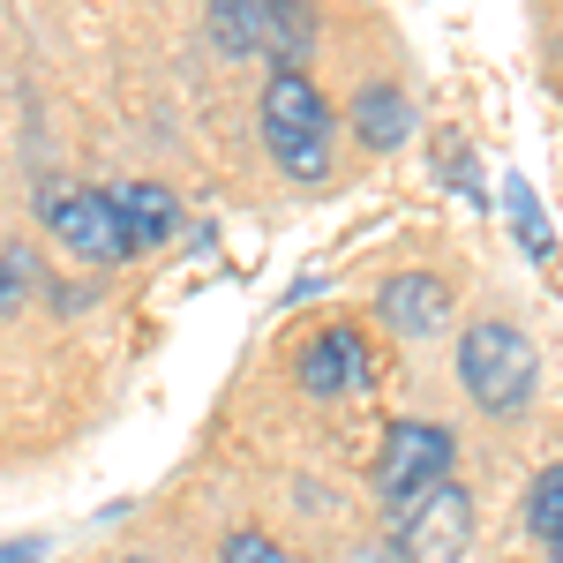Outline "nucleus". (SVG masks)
Masks as SVG:
<instances>
[{
    "label": "nucleus",
    "mask_w": 563,
    "mask_h": 563,
    "mask_svg": "<svg viewBox=\"0 0 563 563\" xmlns=\"http://www.w3.org/2000/svg\"><path fill=\"white\" fill-rule=\"evenodd\" d=\"M331 106H323V90L308 84L301 68H271L263 76V143H271V158H278V174L294 180H331Z\"/></svg>",
    "instance_id": "obj_1"
},
{
    "label": "nucleus",
    "mask_w": 563,
    "mask_h": 563,
    "mask_svg": "<svg viewBox=\"0 0 563 563\" xmlns=\"http://www.w3.org/2000/svg\"><path fill=\"white\" fill-rule=\"evenodd\" d=\"M459 376L474 390L481 413H519L533 398V346L519 323H474L459 339Z\"/></svg>",
    "instance_id": "obj_2"
},
{
    "label": "nucleus",
    "mask_w": 563,
    "mask_h": 563,
    "mask_svg": "<svg viewBox=\"0 0 563 563\" xmlns=\"http://www.w3.org/2000/svg\"><path fill=\"white\" fill-rule=\"evenodd\" d=\"M451 429H435V421H390L384 435V459H376V496H384V511H413L429 488L451 481Z\"/></svg>",
    "instance_id": "obj_3"
},
{
    "label": "nucleus",
    "mask_w": 563,
    "mask_h": 563,
    "mask_svg": "<svg viewBox=\"0 0 563 563\" xmlns=\"http://www.w3.org/2000/svg\"><path fill=\"white\" fill-rule=\"evenodd\" d=\"M211 38L218 53H263L271 68H301L308 15L301 8H271V0H225V8H211Z\"/></svg>",
    "instance_id": "obj_4"
},
{
    "label": "nucleus",
    "mask_w": 563,
    "mask_h": 563,
    "mask_svg": "<svg viewBox=\"0 0 563 563\" xmlns=\"http://www.w3.org/2000/svg\"><path fill=\"white\" fill-rule=\"evenodd\" d=\"M45 233L68 249V256L84 263H129V241H121V218L106 203V188H76V180H60L53 196L38 203Z\"/></svg>",
    "instance_id": "obj_5"
},
{
    "label": "nucleus",
    "mask_w": 563,
    "mask_h": 563,
    "mask_svg": "<svg viewBox=\"0 0 563 563\" xmlns=\"http://www.w3.org/2000/svg\"><path fill=\"white\" fill-rule=\"evenodd\" d=\"M466 541H474V496L466 488H429L413 511H406V533H398V549L406 563H466Z\"/></svg>",
    "instance_id": "obj_6"
},
{
    "label": "nucleus",
    "mask_w": 563,
    "mask_h": 563,
    "mask_svg": "<svg viewBox=\"0 0 563 563\" xmlns=\"http://www.w3.org/2000/svg\"><path fill=\"white\" fill-rule=\"evenodd\" d=\"M368 376H376V353H368V339H361L353 323H323V331L294 353V384H301L308 398H346V390H361Z\"/></svg>",
    "instance_id": "obj_7"
},
{
    "label": "nucleus",
    "mask_w": 563,
    "mask_h": 563,
    "mask_svg": "<svg viewBox=\"0 0 563 563\" xmlns=\"http://www.w3.org/2000/svg\"><path fill=\"white\" fill-rule=\"evenodd\" d=\"M106 203L121 218V241H129V256H151V249H166L180 225V203L174 188H158V180H113L106 188Z\"/></svg>",
    "instance_id": "obj_8"
},
{
    "label": "nucleus",
    "mask_w": 563,
    "mask_h": 563,
    "mask_svg": "<svg viewBox=\"0 0 563 563\" xmlns=\"http://www.w3.org/2000/svg\"><path fill=\"white\" fill-rule=\"evenodd\" d=\"M376 316H384L398 339H435L451 323V286L435 271H398L384 294H376Z\"/></svg>",
    "instance_id": "obj_9"
},
{
    "label": "nucleus",
    "mask_w": 563,
    "mask_h": 563,
    "mask_svg": "<svg viewBox=\"0 0 563 563\" xmlns=\"http://www.w3.org/2000/svg\"><path fill=\"white\" fill-rule=\"evenodd\" d=\"M353 129H361V143H368V151H390L398 135L413 129V106L398 98V84H368L361 98H353Z\"/></svg>",
    "instance_id": "obj_10"
},
{
    "label": "nucleus",
    "mask_w": 563,
    "mask_h": 563,
    "mask_svg": "<svg viewBox=\"0 0 563 563\" xmlns=\"http://www.w3.org/2000/svg\"><path fill=\"white\" fill-rule=\"evenodd\" d=\"M504 218H511V233H519V249L533 263H556V233H549V211H541V196H533V180H504Z\"/></svg>",
    "instance_id": "obj_11"
},
{
    "label": "nucleus",
    "mask_w": 563,
    "mask_h": 563,
    "mask_svg": "<svg viewBox=\"0 0 563 563\" xmlns=\"http://www.w3.org/2000/svg\"><path fill=\"white\" fill-rule=\"evenodd\" d=\"M526 526H533V541L563 563V466H549V474L526 488Z\"/></svg>",
    "instance_id": "obj_12"
},
{
    "label": "nucleus",
    "mask_w": 563,
    "mask_h": 563,
    "mask_svg": "<svg viewBox=\"0 0 563 563\" xmlns=\"http://www.w3.org/2000/svg\"><path fill=\"white\" fill-rule=\"evenodd\" d=\"M38 286L45 278H38V256H31V249H0V316H15Z\"/></svg>",
    "instance_id": "obj_13"
},
{
    "label": "nucleus",
    "mask_w": 563,
    "mask_h": 563,
    "mask_svg": "<svg viewBox=\"0 0 563 563\" xmlns=\"http://www.w3.org/2000/svg\"><path fill=\"white\" fill-rule=\"evenodd\" d=\"M225 563H294V549H278L271 533L241 526V533H225Z\"/></svg>",
    "instance_id": "obj_14"
},
{
    "label": "nucleus",
    "mask_w": 563,
    "mask_h": 563,
    "mask_svg": "<svg viewBox=\"0 0 563 563\" xmlns=\"http://www.w3.org/2000/svg\"><path fill=\"white\" fill-rule=\"evenodd\" d=\"M45 556V533H15V541H0V563H38Z\"/></svg>",
    "instance_id": "obj_15"
},
{
    "label": "nucleus",
    "mask_w": 563,
    "mask_h": 563,
    "mask_svg": "<svg viewBox=\"0 0 563 563\" xmlns=\"http://www.w3.org/2000/svg\"><path fill=\"white\" fill-rule=\"evenodd\" d=\"M353 563H406V549H398V541H361Z\"/></svg>",
    "instance_id": "obj_16"
},
{
    "label": "nucleus",
    "mask_w": 563,
    "mask_h": 563,
    "mask_svg": "<svg viewBox=\"0 0 563 563\" xmlns=\"http://www.w3.org/2000/svg\"><path fill=\"white\" fill-rule=\"evenodd\" d=\"M121 563H151V556H121Z\"/></svg>",
    "instance_id": "obj_17"
}]
</instances>
